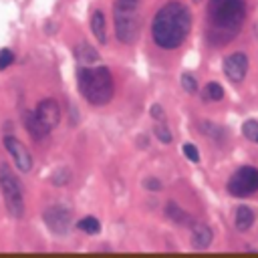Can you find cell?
<instances>
[{
    "instance_id": "obj_1",
    "label": "cell",
    "mask_w": 258,
    "mask_h": 258,
    "mask_svg": "<svg viewBox=\"0 0 258 258\" xmlns=\"http://www.w3.org/2000/svg\"><path fill=\"white\" fill-rule=\"evenodd\" d=\"M189 26H191L189 10L181 2L169 0L155 12V18L151 22L153 42L161 48H177L187 38Z\"/></svg>"
},
{
    "instance_id": "obj_2",
    "label": "cell",
    "mask_w": 258,
    "mask_h": 258,
    "mask_svg": "<svg viewBox=\"0 0 258 258\" xmlns=\"http://www.w3.org/2000/svg\"><path fill=\"white\" fill-rule=\"evenodd\" d=\"M208 38L214 44L230 42L244 24L246 2L244 0H210L208 2Z\"/></svg>"
},
{
    "instance_id": "obj_3",
    "label": "cell",
    "mask_w": 258,
    "mask_h": 258,
    "mask_svg": "<svg viewBox=\"0 0 258 258\" xmlns=\"http://www.w3.org/2000/svg\"><path fill=\"white\" fill-rule=\"evenodd\" d=\"M79 91L91 105H107L113 99L115 85L113 75L107 67H81L79 69Z\"/></svg>"
},
{
    "instance_id": "obj_4",
    "label": "cell",
    "mask_w": 258,
    "mask_h": 258,
    "mask_svg": "<svg viewBox=\"0 0 258 258\" xmlns=\"http://www.w3.org/2000/svg\"><path fill=\"white\" fill-rule=\"evenodd\" d=\"M0 189L4 196V206L12 218H22L24 216V198H22V187L14 171L10 169L8 163L0 165Z\"/></svg>"
},
{
    "instance_id": "obj_5",
    "label": "cell",
    "mask_w": 258,
    "mask_h": 258,
    "mask_svg": "<svg viewBox=\"0 0 258 258\" xmlns=\"http://www.w3.org/2000/svg\"><path fill=\"white\" fill-rule=\"evenodd\" d=\"M228 191L234 198H246L258 191V169L250 165L236 169L234 175L228 179Z\"/></svg>"
},
{
    "instance_id": "obj_6",
    "label": "cell",
    "mask_w": 258,
    "mask_h": 258,
    "mask_svg": "<svg viewBox=\"0 0 258 258\" xmlns=\"http://www.w3.org/2000/svg\"><path fill=\"white\" fill-rule=\"evenodd\" d=\"M115 34L123 44H131V42L137 40V34H139L137 10H133V12H115Z\"/></svg>"
},
{
    "instance_id": "obj_7",
    "label": "cell",
    "mask_w": 258,
    "mask_h": 258,
    "mask_svg": "<svg viewBox=\"0 0 258 258\" xmlns=\"http://www.w3.org/2000/svg\"><path fill=\"white\" fill-rule=\"evenodd\" d=\"M4 147H6V151L12 155V161L16 163V167L20 169V171H30L32 169V155H30V151L22 145V141H18L16 137H12V135H6L4 137Z\"/></svg>"
},
{
    "instance_id": "obj_8",
    "label": "cell",
    "mask_w": 258,
    "mask_h": 258,
    "mask_svg": "<svg viewBox=\"0 0 258 258\" xmlns=\"http://www.w3.org/2000/svg\"><path fill=\"white\" fill-rule=\"evenodd\" d=\"M42 218H44V224L54 234H67L71 228V212L64 206H50Z\"/></svg>"
},
{
    "instance_id": "obj_9",
    "label": "cell",
    "mask_w": 258,
    "mask_h": 258,
    "mask_svg": "<svg viewBox=\"0 0 258 258\" xmlns=\"http://www.w3.org/2000/svg\"><path fill=\"white\" fill-rule=\"evenodd\" d=\"M248 73V56L244 52H232L224 58V75L232 83H242Z\"/></svg>"
},
{
    "instance_id": "obj_10",
    "label": "cell",
    "mask_w": 258,
    "mask_h": 258,
    "mask_svg": "<svg viewBox=\"0 0 258 258\" xmlns=\"http://www.w3.org/2000/svg\"><path fill=\"white\" fill-rule=\"evenodd\" d=\"M34 113L38 115V119H40L48 129L56 127L58 121H60V109H58V103H56L54 99H44V101H40V103L36 105V111H34Z\"/></svg>"
},
{
    "instance_id": "obj_11",
    "label": "cell",
    "mask_w": 258,
    "mask_h": 258,
    "mask_svg": "<svg viewBox=\"0 0 258 258\" xmlns=\"http://www.w3.org/2000/svg\"><path fill=\"white\" fill-rule=\"evenodd\" d=\"M22 121H24L26 131L30 133V137H32V139H36V141L44 139V137L50 133V129H48V127L38 119V115H36L34 111H26V113L22 115Z\"/></svg>"
},
{
    "instance_id": "obj_12",
    "label": "cell",
    "mask_w": 258,
    "mask_h": 258,
    "mask_svg": "<svg viewBox=\"0 0 258 258\" xmlns=\"http://www.w3.org/2000/svg\"><path fill=\"white\" fill-rule=\"evenodd\" d=\"M212 240H214V232L210 226H206V224H194L191 226V238H189L191 248L206 250L212 244Z\"/></svg>"
},
{
    "instance_id": "obj_13",
    "label": "cell",
    "mask_w": 258,
    "mask_h": 258,
    "mask_svg": "<svg viewBox=\"0 0 258 258\" xmlns=\"http://www.w3.org/2000/svg\"><path fill=\"white\" fill-rule=\"evenodd\" d=\"M75 54H77V60H79L81 67H93L95 62H99L97 50H95L91 44H87V42H81V44L77 46Z\"/></svg>"
},
{
    "instance_id": "obj_14",
    "label": "cell",
    "mask_w": 258,
    "mask_h": 258,
    "mask_svg": "<svg viewBox=\"0 0 258 258\" xmlns=\"http://www.w3.org/2000/svg\"><path fill=\"white\" fill-rule=\"evenodd\" d=\"M91 30H93V34L97 36V40L101 44L107 42V24H105V16H103L101 10L93 12V16H91Z\"/></svg>"
},
{
    "instance_id": "obj_15",
    "label": "cell",
    "mask_w": 258,
    "mask_h": 258,
    "mask_svg": "<svg viewBox=\"0 0 258 258\" xmlns=\"http://www.w3.org/2000/svg\"><path fill=\"white\" fill-rule=\"evenodd\" d=\"M252 224H254V212L248 206H240L236 210V228L240 232H246L252 228Z\"/></svg>"
},
{
    "instance_id": "obj_16",
    "label": "cell",
    "mask_w": 258,
    "mask_h": 258,
    "mask_svg": "<svg viewBox=\"0 0 258 258\" xmlns=\"http://www.w3.org/2000/svg\"><path fill=\"white\" fill-rule=\"evenodd\" d=\"M77 228H79L81 232H85V234H99V232H101V224H99V220L93 218V216H87V218L79 220Z\"/></svg>"
},
{
    "instance_id": "obj_17",
    "label": "cell",
    "mask_w": 258,
    "mask_h": 258,
    "mask_svg": "<svg viewBox=\"0 0 258 258\" xmlns=\"http://www.w3.org/2000/svg\"><path fill=\"white\" fill-rule=\"evenodd\" d=\"M165 212H167V216L173 220V222H177V224H185V222H191V218L179 208V206H175L173 202H169L167 204V208H165Z\"/></svg>"
},
{
    "instance_id": "obj_18",
    "label": "cell",
    "mask_w": 258,
    "mask_h": 258,
    "mask_svg": "<svg viewBox=\"0 0 258 258\" xmlns=\"http://www.w3.org/2000/svg\"><path fill=\"white\" fill-rule=\"evenodd\" d=\"M204 99L206 101H220V99H224V89L218 85V83H208L206 85V89H204Z\"/></svg>"
},
{
    "instance_id": "obj_19",
    "label": "cell",
    "mask_w": 258,
    "mask_h": 258,
    "mask_svg": "<svg viewBox=\"0 0 258 258\" xmlns=\"http://www.w3.org/2000/svg\"><path fill=\"white\" fill-rule=\"evenodd\" d=\"M242 133H244V137L246 139H250V141H254V143H258V121H246L244 125H242Z\"/></svg>"
},
{
    "instance_id": "obj_20",
    "label": "cell",
    "mask_w": 258,
    "mask_h": 258,
    "mask_svg": "<svg viewBox=\"0 0 258 258\" xmlns=\"http://www.w3.org/2000/svg\"><path fill=\"white\" fill-rule=\"evenodd\" d=\"M139 0H115V12H133L137 10Z\"/></svg>"
},
{
    "instance_id": "obj_21",
    "label": "cell",
    "mask_w": 258,
    "mask_h": 258,
    "mask_svg": "<svg viewBox=\"0 0 258 258\" xmlns=\"http://www.w3.org/2000/svg\"><path fill=\"white\" fill-rule=\"evenodd\" d=\"M181 87L187 91V93H196L198 91V81H196V77L194 75H189V73H183L181 75Z\"/></svg>"
},
{
    "instance_id": "obj_22",
    "label": "cell",
    "mask_w": 258,
    "mask_h": 258,
    "mask_svg": "<svg viewBox=\"0 0 258 258\" xmlns=\"http://www.w3.org/2000/svg\"><path fill=\"white\" fill-rule=\"evenodd\" d=\"M12 60H14V52L10 48H0V71L8 69L12 64Z\"/></svg>"
},
{
    "instance_id": "obj_23",
    "label": "cell",
    "mask_w": 258,
    "mask_h": 258,
    "mask_svg": "<svg viewBox=\"0 0 258 258\" xmlns=\"http://www.w3.org/2000/svg\"><path fill=\"white\" fill-rule=\"evenodd\" d=\"M181 149H183V155H185L189 161H194V163L200 161V153H198V147H196L194 143H185Z\"/></svg>"
},
{
    "instance_id": "obj_24",
    "label": "cell",
    "mask_w": 258,
    "mask_h": 258,
    "mask_svg": "<svg viewBox=\"0 0 258 258\" xmlns=\"http://www.w3.org/2000/svg\"><path fill=\"white\" fill-rule=\"evenodd\" d=\"M155 137H157L161 143H171V133H169V129L163 127V125H157V127H155Z\"/></svg>"
},
{
    "instance_id": "obj_25",
    "label": "cell",
    "mask_w": 258,
    "mask_h": 258,
    "mask_svg": "<svg viewBox=\"0 0 258 258\" xmlns=\"http://www.w3.org/2000/svg\"><path fill=\"white\" fill-rule=\"evenodd\" d=\"M69 177H71V173H69L67 169H60V173H54L50 181H52L54 185H64V183H69Z\"/></svg>"
},
{
    "instance_id": "obj_26",
    "label": "cell",
    "mask_w": 258,
    "mask_h": 258,
    "mask_svg": "<svg viewBox=\"0 0 258 258\" xmlns=\"http://www.w3.org/2000/svg\"><path fill=\"white\" fill-rule=\"evenodd\" d=\"M143 187H145V189H153V191H159V189L163 187V183H161L159 179H155V177H147V179L143 181Z\"/></svg>"
},
{
    "instance_id": "obj_27",
    "label": "cell",
    "mask_w": 258,
    "mask_h": 258,
    "mask_svg": "<svg viewBox=\"0 0 258 258\" xmlns=\"http://www.w3.org/2000/svg\"><path fill=\"white\" fill-rule=\"evenodd\" d=\"M149 113H151V117L155 119V121H163V109H161V105H151V109H149Z\"/></svg>"
}]
</instances>
